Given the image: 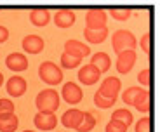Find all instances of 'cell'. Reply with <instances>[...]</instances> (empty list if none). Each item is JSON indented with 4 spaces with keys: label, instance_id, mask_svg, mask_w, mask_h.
Masks as SVG:
<instances>
[{
    "label": "cell",
    "instance_id": "obj_1",
    "mask_svg": "<svg viewBox=\"0 0 160 132\" xmlns=\"http://www.w3.org/2000/svg\"><path fill=\"white\" fill-rule=\"evenodd\" d=\"M35 104L40 113H54L61 104V97L54 89H44L35 97Z\"/></svg>",
    "mask_w": 160,
    "mask_h": 132
},
{
    "label": "cell",
    "instance_id": "obj_2",
    "mask_svg": "<svg viewBox=\"0 0 160 132\" xmlns=\"http://www.w3.org/2000/svg\"><path fill=\"white\" fill-rule=\"evenodd\" d=\"M136 45H138L136 37L129 30H117L112 37V47L117 54L122 51H136Z\"/></svg>",
    "mask_w": 160,
    "mask_h": 132
},
{
    "label": "cell",
    "instance_id": "obj_3",
    "mask_svg": "<svg viewBox=\"0 0 160 132\" xmlns=\"http://www.w3.org/2000/svg\"><path fill=\"white\" fill-rule=\"evenodd\" d=\"M38 76L47 85H58L63 82V70L52 61H44L38 66Z\"/></svg>",
    "mask_w": 160,
    "mask_h": 132
},
{
    "label": "cell",
    "instance_id": "obj_4",
    "mask_svg": "<svg viewBox=\"0 0 160 132\" xmlns=\"http://www.w3.org/2000/svg\"><path fill=\"white\" fill-rule=\"evenodd\" d=\"M108 23V14L103 9H91L85 14V30H103Z\"/></svg>",
    "mask_w": 160,
    "mask_h": 132
},
{
    "label": "cell",
    "instance_id": "obj_5",
    "mask_svg": "<svg viewBox=\"0 0 160 132\" xmlns=\"http://www.w3.org/2000/svg\"><path fill=\"white\" fill-rule=\"evenodd\" d=\"M122 89V82H120L118 76H106L99 85V94L103 97H108V99H117L118 97V92Z\"/></svg>",
    "mask_w": 160,
    "mask_h": 132
},
{
    "label": "cell",
    "instance_id": "obj_6",
    "mask_svg": "<svg viewBox=\"0 0 160 132\" xmlns=\"http://www.w3.org/2000/svg\"><path fill=\"white\" fill-rule=\"evenodd\" d=\"M136 59H138V54L136 51H122L117 54V71L120 75H127L129 71L132 70V66L136 64Z\"/></svg>",
    "mask_w": 160,
    "mask_h": 132
},
{
    "label": "cell",
    "instance_id": "obj_7",
    "mask_svg": "<svg viewBox=\"0 0 160 132\" xmlns=\"http://www.w3.org/2000/svg\"><path fill=\"white\" fill-rule=\"evenodd\" d=\"M64 54L77 57V59H84L91 54V47L80 40H66L64 42Z\"/></svg>",
    "mask_w": 160,
    "mask_h": 132
},
{
    "label": "cell",
    "instance_id": "obj_8",
    "mask_svg": "<svg viewBox=\"0 0 160 132\" xmlns=\"http://www.w3.org/2000/svg\"><path fill=\"white\" fill-rule=\"evenodd\" d=\"M5 66L14 73H21L24 70H28V57L23 52H11L5 57Z\"/></svg>",
    "mask_w": 160,
    "mask_h": 132
},
{
    "label": "cell",
    "instance_id": "obj_9",
    "mask_svg": "<svg viewBox=\"0 0 160 132\" xmlns=\"http://www.w3.org/2000/svg\"><path fill=\"white\" fill-rule=\"evenodd\" d=\"M61 97L70 104H78L80 101L84 99V92H82V89L77 84L66 82V84L63 85V89H61Z\"/></svg>",
    "mask_w": 160,
    "mask_h": 132
},
{
    "label": "cell",
    "instance_id": "obj_10",
    "mask_svg": "<svg viewBox=\"0 0 160 132\" xmlns=\"http://www.w3.org/2000/svg\"><path fill=\"white\" fill-rule=\"evenodd\" d=\"M26 89H28V84H26V80H24L21 75L11 76L7 80V84H5V90H7V94L12 97H21L24 92H26Z\"/></svg>",
    "mask_w": 160,
    "mask_h": 132
},
{
    "label": "cell",
    "instance_id": "obj_11",
    "mask_svg": "<svg viewBox=\"0 0 160 132\" xmlns=\"http://www.w3.org/2000/svg\"><path fill=\"white\" fill-rule=\"evenodd\" d=\"M33 125L38 130H54V127L58 125V116L54 113H37L33 116Z\"/></svg>",
    "mask_w": 160,
    "mask_h": 132
},
{
    "label": "cell",
    "instance_id": "obj_12",
    "mask_svg": "<svg viewBox=\"0 0 160 132\" xmlns=\"http://www.w3.org/2000/svg\"><path fill=\"white\" fill-rule=\"evenodd\" d=\"M21 47H23L24 52H28V54H40L45 47V42L38 35H26L23 38V42H21Z\"/></svg>",
    "mask_w": 160,
    "mask_h": 132
},
{
    "label": "cell",
    "instance_id": "obj_13",
    "mask_svg": "<svg viewBox=\"0 0 160 132\" xmlns=\"http://www.w3.org/2000/svg\"><path fill=\"white\" fill-rule=\"evenodd\" d=\"M77 76H78V80L84 85H94L98 80H99L101 73L94 64L89 63V64H85V66H82V68L78 70V75Z\"/></svg>",
    "mask_w": 160,
    "mask_h": 132
},
{
    "label": "cell",
    "instance_id": "obj_14",
    "mask_svg": "<svg viewBox=\"0 0 160 132\" xmlns=\"http://www.w3.org/2000/svg\"><path fill=\"white\" fill-rule=\"evenodd\" d=\"M82 118H84V111H80V110H77V108H70V110H66V111L63 113V116H61V124H63L66 129H73V130H77V127L80 125Z\"/></svg>",
    "mask_w": 160,
    "mask_h": 132
},
{
    "label": "cell",
    "instance_id": "obj_15",
    "mask_svg": "<svg viewBox=\"0 0 160 132\" xmlns=\"http://www.w3.org/2000/svg\"><path fill=\"white\" fill-rule=\"evenodd\" d=\"M52 21H54V24H56L58 28H70V26L75 24L77 16H75V12L70 11V9H59L54 14Z\"/></svg>",
    "mask_w": 160,
    "mask_h": 132
},
{
    "label": "cell",
    "instance_id": "obj_16",
    "mask_svg": "<svg viewBox=\"0 0 160 132\" xmlns=\"http://www.w3.org/2000/svg\"><path fill=\"white\" fill-rule=\"evenodd\" d=\"M132 106H134L139 113H143V115H146V113L150 111V90L148 89H141V90L138 92V96L134 97Z\"/></svg>",
    "mask_w": 160,
    "mask_h": 132
},
{
    "label": "cell",
    "instance_id": "obj_17",
    "mask_svg": "<svg viewBox=\"0 0 160 132\" xmlns=\"http://www.w3.org/2000/svg\"><path fill=\"white\" fill-rule=\"evenodd\" d=\"M49 21H51V12H49L47 9H33V11L30 12V23H32L33 26L42 28V26H47Z\"/></svg>",
    "mask_w": 160,
    "mask_h": 132
},
{
    "label": "cell",
    "instance_id": "obj_18",
    "mask_svg": "<svg viewBox=\"0 0 160 132\" xmlns=\"http://www.w3.org/2000/svg\"><path fill=\"white\" fill-rule=\"evenodd\" d=\"M19 125V118L16 113L0 115V132H16Z\"/></svg>",
    "mask_w": 160,
    "mask_h": 132
},
{
    "label": "cell",
    "instance_id": "obj_19",
    "mask_svg": "<svg viewBox=\"0 0 160 132\" xmlns=\"http://www.w3.org/2000/svg\"><path fill=\"white\" fill-rule=\"evenodd\" d=\"M91 64H94V66L99 70V73L103 75V73H106L110 70L112 59H110V56L106 52H96V54H92V57H91Z\"/></svg>",
    "mask_w": 160,
    "mask_h": 132
},
{
    "label": "cell",
    "instance_id": "obj_20",
    "mask_svg": "<svg viewBox=\"0 0 160 132\" xmlns=\"http://www.w3.org/2000/svg\"><path fill=\"white\" fill-rule=\"evenodd\" d=\"M84 37L89 44H101L108 37V28H103V30H85L84 28Z\"/></svg>",
    "mask_w": 160,
    "mask_h": 132
},
{
    "label": "cell",
    "instance_id": "obj_21",
    "mask_svg": "<svg viewBox=\"0 0 160 132\" xmlns=\"http://www.w3.org/2000/svg\"><path fill=\"white\" fill-rule=\"evenodd\" d=\"M94 127H96V118H94V115L89 111H84V118H82L80 125L77 127V132H91Z\"/></svg>",
    "mask_w": 160,
    "mask_h": 132
},
{
    "label": "cell",
    "instance_id": "obj_22",
    "mask_svg": "<svg viewBox=\"0 0 160 132\" xmlns=\"http://www.w3.org/2000/svg\"><path fill=\"white\" fill-rule=\"evenodd\" d=\"M112 118H113V120L122 122V124H125L127 127L132 124V122H134V116H132V113L129 111L127 108H118V110H115V111H113V115H112Z\"/></svg>",
    "mask_w": 160,
    "mask_h": 132
},
{
    "label": "cell",
    "instance_id": "obj_23",
    "mask_svg": "<svg viewBox=\"0 0 160 132\" xmlns=\"http://www.w3.org/2000/svg\"><path fill=\"white\" fill-rule=\"evenodd\" d=\"M82 59H77V57H72L68 54H61V68H66V70H73V68H78Z\"/></svg>",
    "mask_w": 160,
    "mask_h": 132
},
{
    "label": "cell",
    "instance_id": "obj_24",
    "mask_svg": "<svg viewBox=\"0 0 160 132\" xmlns=\"http://www.w3.org/2000/svg\"><path fill=\"white\" fill-rule=\"evenodd\" d=\"M115 103H117V99H108V97H103L99 92H96V94H94V104H96L98 108H101V110L112 108Z\"/></svg>",
    "mask_w": 160,
    "mask_h": 132
},
{
    "label": "cell",
    "instance_id": "obj_25",
    "mask_svg": "<svg viewBox=\"0 0 160 132\" xmlns=\"http://www.w3.org/2000/svg\"><path fill=\"white\" fill-rule=\"evenodd\" d=\"M131 14H132V11L131 9H112L110 11V16L113 17V19H118V21H127L129 17H131Z\"/></svg>",
    "mask_w": 160,
    "mask_h": 132
},
{
    "label": "cell",
    "instance_id": "obj_26",
    "mask_svg": "<svg viewBox=\"0 0 160 132\" xmlns=\"http://www.w3.org/2000/svg\"><path fill=\"white\" fill-rule=\"evenodd\" d=\"M141 90V87H129L127 90L122 94V101H124L127 106H132V103H134V97L138 96V92Z\"/></svg>",
    "mask_w": 160,
    "mask_h": 132
},
{
    "label": "cell",
    "instance_id": "obj_27",
    "mask_svg": "<svg viewBox=\"0 0 160 132\" xmlns=\"http://www.w3.org/2000/svg\"><path fill=\"white\" fill-rule=\"evenodd\" d=\"M127 125L125 124H122V122H118V120H110L108 124H106V127H104V130L106 132H127Z\"/></svg>",
    "mask_w": 160,
    "mask_h": 132
},
{
    "label": "cell",
    "instance_id": "obj_28",
    "mask_svg": "<svg viewBox=\"0 0 160 132\" xmlns=\"http://www.w3.org/2000/svg\"><path fill=\"white\" fill-rule=\"evenodd\" d=\"M5 113H14V103L11 99L0 97V115H5Z\"/></svg>",
    "mask_w": 160,
    "mask_h": 132
},
{
    "label": "cell",
    "instance_id": "obj_29",
    "mask_svg": "<svg viewBox=\"0 0 160 132\" xmlns=\"http://www.w3.org/2000/svg\"><path fill=\"white\" fill-rule=\"evenodd\" d=\"M150 116H141L136 122V132H150Z\"/></svg>",
    "mask_w": 160,
    "mask_h": 132
},
{
    "label": "cell",
    "instance_id": "obj_30",
    "mask_svg": "<svg viewBox=\"0 0 160 132\" xmlns=\"http://www.w3.org/2000/svg\"><path fill=\"white\" fill-rule=\"evenodd\" d=\"M138 82H139L143 87H148L150 85V70L148 68L141 70V71L138 73Z\"/></svg>",
    "mask_w": 160,
    "mask_h": 132
},
{
    "label": "cell",
    "instance_id": "obj_31",
    "mask_svg": "<svg viewBox=\"0 0 160 132\" xmlns=\"http://www.w3.org/2000/svg\"><path fill=\"white\" fill-rule=\"evenodd\" d=\"M141 49L144 54H150V33H144L141 37Z\"/></svg>",
    "mask_w": 160,
    "mask_h": 132
},
{
    "label": "cell",
    "instance_id": "obj_32",
    "mask_svg": "<svg viewBox=\"0 0 160 132\" xmlns=\"http://www.w3.org/2000/svg\"><path fill=\"white\" fill-rule=\"evenodd\" d=\"M7 38H9V30L5 28V26H2V24H0V44H4Z\"/></svg>",
    "mask_w": 160,
    "mask_h": 132
},
{
    "label": "cell",
    "instance_id": "obj_33",
    "mask_svg": "<svg viewBox=\"0 0 160 132\" xmlns=\"http://www.w3.org/2000/svg\"><path fill=\"white\" fill-rule=\"evenodd\" d=\"M2 84H4V75L0 73V87H2Z\"/></svg>",
    "mask_w": 160,
    "mask_h": 132
},
{
    "label": "cell",
    "instance_id": "obj_34",
    "mask_svg": "<svg viewBox=\"0 0 160 132\" xmlns=\"http://www.w3.org/2000/svg\"><path fill=\"white\" fill-rule=\"evenodd\" d=\"M23 132H35V130H23Z\"/></svg>",
    "mask_w": 160,
    "mask_h": 132
}]
</instances>
